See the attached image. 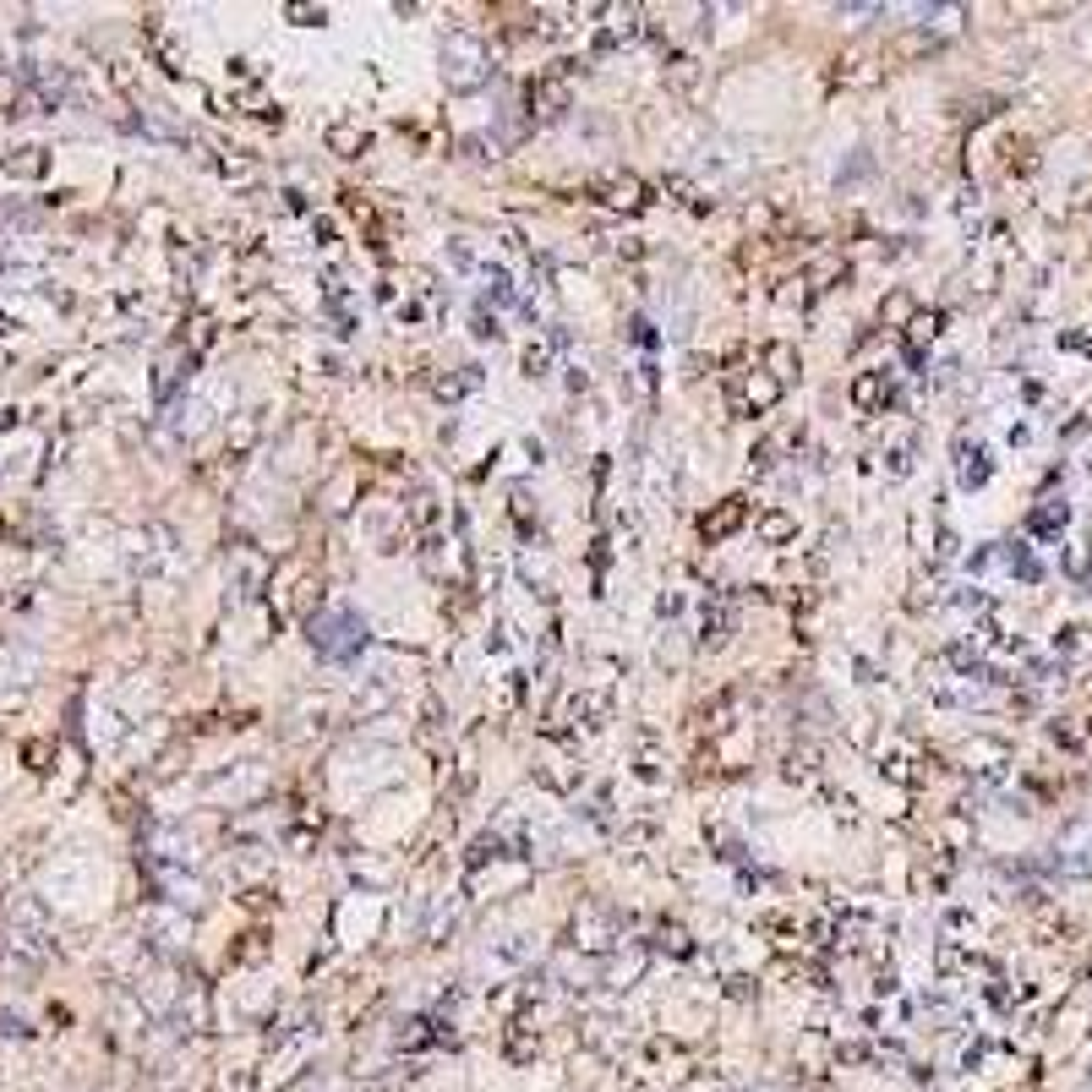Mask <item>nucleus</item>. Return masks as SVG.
Returning <instances> with one entry per match:
<instances>
[{"instance_id": "obj_7", "label": "nucleus", "mask_w": 1092, "mask_h": 1092, "mask_svg": "<svg viewBox=\"0 0 1092 1092\" xmlns=\"http://www.w3.org/2000/svg\"><path fill=\"white\" fill-rule=\"evenodd\" d=\"M366 148H372V137H366L356 120H339V126H328V153H339V159H361Z\"/></svg>"}, {"instance_id": "obj_12", "label": "nucleus", "mask_w": 1092, "mask_h": 1092, "mask_svg": "<svg viewBox=\"0 0 1092 1092\" xmlns=\"http://www.w3.org/2000/svg\"><path fill=\"white\" fill-rule=\"evenodd\" d=\"M322 306H328V317H334L339 328H349V322H356V312H349V290H344L339 279H328V290H322Z\"/></svg>"}, {"instance_id": "obj_5", "label": "nucleus", "mask_w": 1092, "mask_h": 1092, "mask_svg": "<svg viewBox=\"0 0 1092 1092\" xmlns=\"http://www.w3.org/2000/svg\"><path fill=\"white\" fill-rule=\"evenodd\" d=\"M776 399H781V383L770 372H754L743 388H732V416H765Z\"/></svg>"}, {"instance_id": "obj_8", "label": "nucleus", "mask_w": 1092, "mask_h": 1092, "mask_svg": "<svg viewBox=\"0 0 1092 1092\" xmlns=\"http://www.w3.org/2000/svg\"><path fill=\"white\" fill-rule=\"evenodd\" d=\"M885 399H891V377H885V372H863V377H852V404H858V410H879Z\"/></svg>"}, {"instance_id": "obj_1", "label": "nucleus", "mask_w": 1092, "mask_h": 1092, "mask_svg": "<svg viewBox=\"0 0 1092 1092\" xmlns=\"http://www.w3.org/2000/svg\"><path fill=\"white\" fill-rule=\"evenodd\" d=\"M312 645L322 655H334V661H344V655H356L366 645V628L356 623V612H328V617H312Z\"/></svg>"}, {"instance_id": "obj_18", "label": "nucleus", "mask_w": 1092, "mask_h": 1092, "mask_svg": "<svg viewBox=\"0 0 1092 1092\" xmlns=\"http://www.w3.org/2000/svg\"><path fill=\"white\" fill-rule=\"evenodd\" d=\"M546 366H552V349L546 344H530L525 349V377H546Z\"/></svg>"}, {"instance_id": "obj_15", "label": "nucleus", "mask_w": 1092, "mask_h": 1092, "mask_svg": "<svg viewBox=\"0 0 1092 1092\" xmlns=\"http://www.w3.org/2000/svg\"><path fill=\"white\" fill-rule=\"evenodd\" d=\"M655 939H661V951H672V956H694V939L677 929V923H661V929H655Z\"/></svg>"}, {"instance_id": "obj_3", "label": "nucleus", "mask_w": 1092, "mask_h": 1092, "mask_svg": "<svg viewBox=\"0 0 1092 1092\" xmlns=\"http://www.w3.org/2000/svg\"><path fill=\"white\" fill-rule=\"evenodd\" d=\"M525 105H530V115L558 120V115L568 110V77H558V71L530 77V82H525Z\"/></svg>"}, {"instance_id": "obj_19", "label": "nucleus", "mask_w": 1092, "mask_h": 1092, "mask_svg": "<svg viewBox=\"0 0 1092 1092\" xmlns=\"http://www.w3.org/2000/svg\"><path fill=\"white\" fill-rule=\"evenodd\" d=\"M486 858H503V836H481L476 847H470V863H476V869H481Z\"/></svg>"}, {"instance_id": "obj_20", "label": "nucleus", "mask_w": 1092, "mask_h": 1092, "mask_svg": "<svg viewBox=\"0 0 1092 1092\" xmlns=\"http://www.w3.org/2000/svg\"><path fill=\"white\" fill-rule=\"evenodd\" d=\"M983 476H988L983 448H973V459H961V481H967V486H983Z\"/></svg>"}, {"instance_id": "obj_6", "label": "nucleus", "mask_w": 1092, "mask_h": 1092, "mask_svg": "<svg viewBox=\"0 0 1092 1092\" xmlns=\"http://www.w3.org/2000/svg\"><path fill=\"white\" fill-rule=\"evenodd\" d=\"M743 525H749V503L743 498H727V503H716L705 519H699V535L716 546V541H727V535H737Z\"/></svg>"}, {"instance_id": "obj_11", "label": "nucleus", "mask_w": 1092, "mask_h": 1092, "mask_svg": "<svg viewBox=\"0 0 1092 1092\" xmlns=\"http://www.w3.org/2000/svg\"><path fill=\"white\" fill-rule=\"evenodd\" d=\"M934 334H939V317H934V312H918V317H906V356L918 361V356H923V344H929Z\"/></svg>"}, {"instance_id": "obj_13", "label": "nucleus", "mask_w": 1092, "mask_h": 1092, "mask_svg": "<svg viewBox=\"0 0 1092 1092\" xmlns=\"http://www.w3.org/2000/svg\"><path fill=\"white\" fill-rule=\"evenodd\" d=\"M765 366H770V377H776V383H787V377L797 372V356H792V344H770V349H765Z\"/></svg>"}, {"instance_id": "obj_9", "label": "nucleus", "mask_w": 1092, "mask_h": 1092, "mask_svg": "<svg viewBox=\"0 0 1092 1092\" xmlns=\"http://www.w3.org/2000/svg\"><path fill=\"white\" fill-rule=\"evenodd\" d=\"M448 60H453V88H476V82L486 77V71H481V66H486L481 50H470V44H453Z\"/></svg>"}, {"instance_id": "obj_14", "label": "nucleus", "mask_w": 1092, "mask_h": 1092, "mask_svg": "<svg viewBox=\"0 0 1092 1092\" xmlns=\"http://www.w3.org/2000/svg\"><path fill=\"white\" fill-rule=\"evenodd\" d=\"M667 77H672V88H694V82H699V60L694 55H672L667 60Z\"/></svg>"}, {"instance_id": "obj_23", "label": "nucleus", "mask_w": 1092, "mask_h": 1092, "mask_svg": "<svg viewBox=\"0 0 1092 1092\" xmlns=\"http://www.w3.org/2000/svg\"><path fill=\"white\" fill-rule=\"evenodd\" d=\"M476 334H481V339H498L503 328H498V317H486V312H481V317H476Z\"/></svg>"}, {"instance_id": "obj_22", "label": "nucleus", "mask_w": 1092, "mask_h": 1092, "mask_svg": "<svg viewBox=\"0 0 1092 1092\" xmlns=\"http://www.w3.org/2000/svg\"><path fill=\"white\" fill-rule=\"evenodd\" d=\"M410 519H416L421 530H426V525H437V503H431V498H421L416 508H410Z\"/></svg>"}, {"instance_id": "obj_4", "label": "nucleus", "mask_w": 1092, "mask_h": 1092, "mask_svg": "<svg viewBox=\"0 0 1092 1092\" xmlns=\"http://www.w3.org/2000/svg\"><path fill=\"white\" fill-rule=\"evenodd\" d=\"M612 23H601L595 28V55H612V50H623V44H634V38L645 33V11H607Z\"/></svg>"}, {"instance_id": "obj_2", "label": "nucleus", "mask_w": 1092, "mask_h": 1092, "mask_svg": "<svg viewBox=\"0 0 1092 1092\" xmlns=\"http://www.w3.org/2000/svg\"><path fill=\"white\" fill-rule=\"evenodd\" d=\"M585 192H590L595 202H607V208H623V214H640L645 202H650L640 175H595Z\"/></svg>"}, {"instance_id": "obj_21", "label": "nucleus", "mask_w": 1092, "mask_h": 1092, "mask_svg": "<svg viewBox=\"0 0 1092 1092\" xmlns=\"http://www.w3.org/2000/svg\"><path fill=\"white\" fill-rule=\"evenodd\" d=\"M284 17H290V23H301V28H317V23H328V11H322V6H290Z\"/></svg>"}, {"instance_id": "obj_10", "label": "nucleus", "mask_w": 1092, "mask_h": 1092, "mask_svg": "<svg viewBox=\"0 0 1092 1092\" xmlns=\"http://www.w3.org/2000/svg\"><path fill=\"white\" fill-rule=\"evenodd\" d=\"M727 634H732V601L721 595L716 607H705V634H699V640L716 650V645H727Z\"/></svg>"}, {"instance_id": "obj_16", "label": "nucleus", "mask_w": 1092, "mask_h": 1092, "mask_svg": "<svg viewBox=\"0 0 1092 1092\" xmlns=\"http://www.w3.org/2000/svg\"><path fill=\"white\" fill-rule=\"evenodd\" d=\"M661 187H667V192H672L677 202H688V208H694V214H705V208H710V202H705V197H699V192L688 187V180H683V175H667V180H661Z\"/></svg>"}, {"instance_id": "obj_17", "label": "nucleus", "mask_w": 1092, "mask_h": 1092, "mask_svg": "<svg viewBox=\"0 0 1092 1092\" xmlns=\"http://www.w3.org/2000/svg\"><path fill=\"white\" fill-rule=\"evenodd\" d=\"M759 535H765V541H787V535H797V525L787 519V513H765V519H759Z\"/></svg>"}]
</instances>
